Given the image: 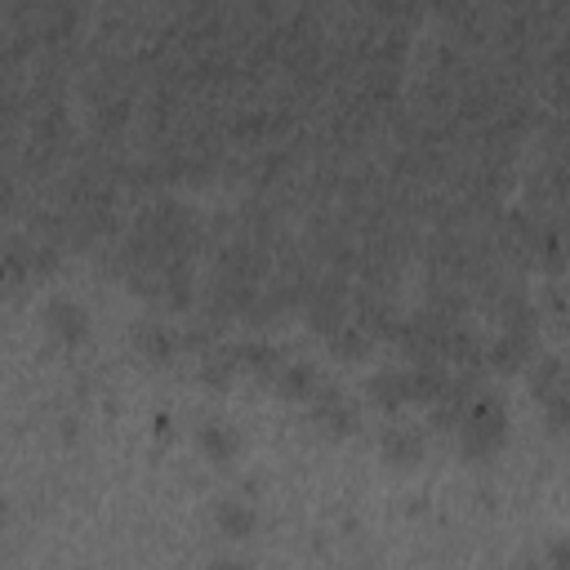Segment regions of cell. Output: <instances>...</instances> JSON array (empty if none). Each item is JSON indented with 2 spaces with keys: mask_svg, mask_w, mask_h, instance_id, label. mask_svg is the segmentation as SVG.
<instances>
[{
  "mask_svg": "<svg viewBox=\"0 0 570 570\" xmlns=\"http://www.w3.org/2000/svg\"><path fill=\"white\" fill-rule=\"evenodd\" d=\"M517 570H548V561H543V557H525Z\"/></svg>",
  "mask_w": 570,
  "mask_h": 570,
  "instance_id": "obj_13",
  "label": "cell"
},
{
  "mask_svg": "<svg viewBox=\"0 0 570 570\" xmlns=\"http://www.w3.org/2000/svg\"><path fill=\"white\" fill-rule=\"evenodd\" d=\"M423 450H428V441H423V432H419L414 423H387V432H383V454H387L392 463L410 468V463L423 459Z\"/></svg>",
  "mask_w": 570,
  "mask_h": 570,
  "instance_id": "obj_4",
  "label": "cell"
},
{
  "mask_svg": "<svg viewBox=\"0 0 570 570\" xmlns=\"http://www.w3.org/2000/svg\"><path fill=\"white\" fill-rule=\"evenodd\" d=\"M530 356H534V334L530 330H503L490 347V365H499V370H521Z\"/></svg>",
  "mask_w": 570,
  "mask_h": 570,
  "instance_id": "obj_6",
  "label": "cell"
},
{
  "mask_svg": "<svg viewBox=\"0 0 570 570\" xmlns=\"http://www.w3.org/2000/svg\"><path fill=\"white\" fill-rule=\"evenodd\" d=\"M134 347H138L147 361H169V356L178 352V338H174L165 325L147 321V325H138V330H134Z\"/></svg>",
  "mask_w": 570,
  "mask_h": 570,
  "instance_id": "obj_10",
  "label": "cell"
},
{
  "mask_svg": "<svg viewBox=\"0 0 570 570\" xmlns=\"http://www.w3.org/2000/svg\"><path fill=\"white\" fill-rule=\"evenodd\" d=\"M503 432H508V410H503V401L494 392L481 387L472 396V405L463 410V419H459V450L468 459H485V454H494L503 445Z\"/></svg>",
  "mask_w": 570,
  "mask_h": 570,
  "instance_id": "obj_1",
  "label": "cell"
},
{
  "mask_svg": "<svg viewBox=\"0 0 570 570\" xmlns=\"http://www.w3.org/2000/svg\"><path fill=\"white\" fill-rule=\"evenodd\" d=\"M214 525H218V534H227V539H249V534L258 530V512H254L245 499H218V503H214Z\"/></svg>",
  "mask_w": 570,
  "mask_h": 570,
  "instance_id": "obj_5",
  "label": "cell"
},
{
  "mask_svg": "<svg viewBox=\"0 0 570 570\" xmlns=\"http://www.w3.org/2000/svg\"><path fill=\"white\" fill-rule=\"evenodd\" d=\"M40 321H45V330H49L58 343H67V347L89 334V312H85L71 294H53V298L40 307Z\"/></svg>",
  "mask_w": 570,
  "mask_h": 570,
  "instance_id": "obj_2",
  "label": "cell"
},
{
  "mask_svg": "<svg viewBox=\"0 0 570 570\" xmlns=\"http://www.w3.org/2000/svg\"><path fill=\"white\" fill-rule=\"evenodd\" d=\"M196 436H200V450H205L214 463H232V459H236V450H240L236 428H232V423H223V419H205Z\"/></svg>",
  "mask_w": 570,
  "mask_h": 570,
  "instance_id": "obj_7",
  "label": "cell"
},
{
  "mask_svg": "<svg viewBox=\"0 0 570 570\" xmlns=\"http://www.w3.org/2000/svg\"><path fill=\"white\" fill-rule=\"evenodd\" d=\"M312 414H316V423L330 428V432H347V428L356 423L352 401H347L338 387H330V383H321V387L312 392Z\"/></svg>",
  "mask_w": 570,
  "mask_h": 570,
  "instance_id": "obj_3",
  "label": "cell"
},
{
  "mask_svg": "<svg viewBox=\"0 0 570 570\" xmlns=\"http://www.w3.org/2000/svg\"><path fill=\"white\" fill-rule=\"evenodd\" d=\"M543 561H548V570H570V539H552Z\"/></svg>",
  "mask_w": 570,
  "mask_h": 570,
  "instance_id": "obj_11",
  "label": "cell"
},
{
  "mask_svg": "<svg viewBox=\"0 0 570 570\" xmlns=\"http://www.w3.org/2000/svg\"><path fill=\"white\" fill-rule=\"evenodd\" d=\"M272 383L281 387V396H298V401H303V396L312 401V392L321 387V379H316V370H312L307 361H285Z\"/></svg>",
  "mask_w": 570,
  "mask_h": 570,
  "instance_id": "obj_9",
  "label": "cell"
},
{
  "mask_svg": "<svg viewBox=\"0 0 570 570\" xmlns=\"http://www.w3.org/2000/svg\"><path fill=\"white\" fill-rule=\"evenodd\" d=\"M370 396L383 405V410H396V405H405L410 401V370H379L374 379H370Z\"/></svg>",
  "mask_w": 570,
  "mask_h": 570,
  "instance_id": "obj_8",
  "label": "cell"
},
{
  "mask_svg": "<svg viewBox=\"0 0 570 570\" xmlns=\"http://www.w3.org/2000/svg\"><path fill=\"white\" fill-rule=\"evenodd\" d=\"M209 570H249V561L245 557H214Z\"/></svg>",
  "mask_w": 570,
  "mask_h": 570,
  "instance_id": "obj_12",
  "label": "cell"
}]
</instances>
